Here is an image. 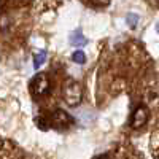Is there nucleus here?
<instances>
[{
    "instance_id": "nucleus-3",
    "label": "nucleus",
    "mask_w": 159,
    "mask_h": 159,
    "mask_svg": "<svg viewBox=\"0 0 159 159\" xmlns=\"http://www.w3.org/2000/svg\"><path fill=\"white\" fill-rule=\"evenodd\" d=\"M48 124L51 127H54V129H67V127H70L73 124V118L67 111L57 108V110H54V111L49 115Z\"/></svg>"
},
{
    "instance_id": "nucleus-11",
    "label": "nucleus",
    "mask_w": 159,
    "mask_h": 159,
    "mask_svg": "<svg viewBox=\"0 0 159 159\" xmlns=\"http://www.w3.org/2000/svg\"><path fill=\"white\" fill-rule=\"evenodd\" d=\"M156 30H157V34H159V24L156 25Z\"/></svg>"
},
{
    "instance_id": "nucleus-8",
    "label": "nucleus",
    "mask_w": 159,
    "mask_h": 159,
    "mask_svg": "<svg viewBox=\"0 0 159 159\" xmlns=\"http://www.w3.org/2000/svg\"><path fill=\"white\" fill-rule=\"evenodd\" d=\"M126 21H127V24H129L130 29H135V25H137V22H139V16L134 15V13H129L127 18H126Z\"/></svg>"
},
{
    "instance_id": "nucleus-6",
    "label": "nucleus",
    "mask_w": 159,
    "mask_h": 159,
    "mask_svg": "<svg viewBox=\"0 0 159 159\" xmlns=\"http://www.w3.org/2000/svg\"><path fill=\"white\" fill-rule=\"evenodd\" d=\"M46 57H48V51L46 49H40L38 52H35L34 54V67L35 69L42 67V65L45 64V61H46Z\"/></svg>"
},
{
    "instance_id": "nucleus-4",
    "label": "nucleus",
    "mask_w": 159,
    "mask_h": 159,
    "mask_svg": "<svg viewBox=\"0 0 159 159\" xmlns=\"http://www.w3.org/2000/svg\"><path fill=\"white\" fill-rule=\"evenodd\" d=\"M148 118H150V110L145 107V105H139L130 115L129 126L132 129H140V127H143L145 124L148 123Z\"/></svg>"
},
{
    "instance_id": "nucleus-5",
    "label": "nucleus",
    "mask_w": 159,
    "mask_h": 159,
    "mask_svg": "<svg viewBox=\"0 0 159 159\" xmlns=\"http://www.w3.org/2000/svg\"><path fill=\"white\" fill-rule=\"evenodd\" d=\"M70 43H72V46H76V48H81V46H84L86 43H88V38L83 35V32L81 30H75L72 35H70Z\"/></svg>"
},
{
    "instance_id": "nucleus-9",
    "label": "nucleus",
    "mask_w": 159,
    "mask_h": 159,
    "mask_svg": "<svg viewBox=\"0 0 159 159\" xmlns=\"http://www.w3.org/2000/svg\"><path fill=\"white\" fill-rule=\"evenodd\" d=\"M89 2H91V5L102 8V7H107V5H110L111 0H89Z\"/></svg>"
},
{
    "instance_id": "nucleus-2",
    "label": "nucleus",
    "mask_w": 159,
    "mask_h": 159,
    "mask_svg": "<svg viewBox=\"0 0 159 159\" xmlns=\"http://www.w3.org/2000/svg\"><path fill=\"white\" fill-rule=\"evenodd\" d=\"M49 91H51V81H49L48 75L46 73H37L30 81L32 96L37 99H42V97L49 94Z\"/></svg>"
},
{
    "instance_id": "nucleus-10",
    "label": "nucleus",
    "mask_w": 159,
    "mask_h": 159,
    "mask_svg": "<svg viewBox=\"0 0 159 159\" xmlns=\"http://www.w3.org/2000/svg\"><path fill=\"white\" fill-rule=\"evenodd\" d=\"M7 25H8V16L3 15L2 16V32H7Z\"/></svg>"
},
{
    "instance_id": "nucleus-7",
    "label": "nucleus",
    "mask_w": 159,
    "mask_h": 159,
    "mask_svg": "<svg viewBox=\"0 0 159 159\" xmlns=\"http://www.w3.org/2000/svg\"><path fill=\"white\" fill-rule=\"evenodd\" d=\"M72 61H73L75 64H80V65H81V64L86 62V54H84L81 49H76L73 54H72Z\"/></svg>"
},
{
    "instance_id": "nucleus-1",
    "label": "nucleus",
    "mask_w": 159,
    "mask_h": 159,
    "mask_svg": "<svg viewBox=\"0 0 159 159\" xmlns=\"http://www.w3.org/2000/svg\"><path fill=\"white\" fill-rule=\"evenodd\" d=\"M62 99L69 107H78L83 100V88L76 80L67 78L62 86Z\"/></svg>"
}]
</instances>
